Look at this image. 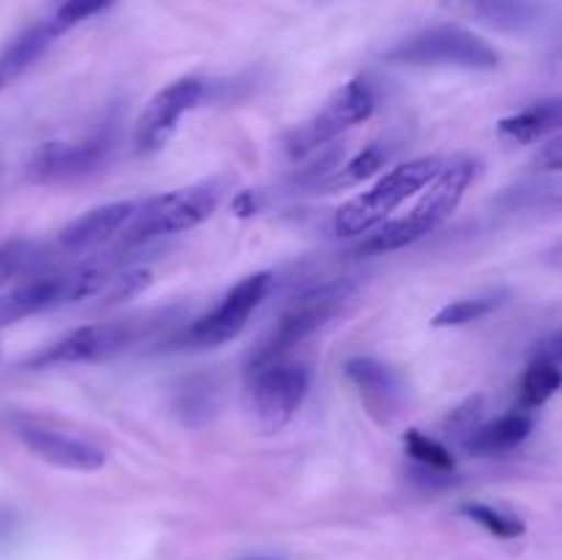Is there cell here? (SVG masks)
<instances>
[{"instance_id":"obj_1","label":"cell","mask_w":562,"mask_h":560,"mask_svg":"<svg viewBox=\"0 0 562 560\" xmlns=\"http://www.w3.org/2000/svg\"><path fill=\"white\" fill-rule=\"evenodd\" d=\"M472 179H475V163L470 157H456L450 163H442L437 176L420 190V201L406 214L387 220L376 231H371V236L362 242L360 253H366V256L393 253L434 234L439 225L448 223L450 214L464 201V192L470 190Z\"/></svg>"},{"instance_id":"obj_2","label":"cell","mask_w":562,"mask_h":560,"mask_svg":"<svg viewBox=\"0 0 562 560\" xmlns=\"http://www.w3.org/2000/svg\"><path fill=\"white\" fill-rule=\"evenodd\" d=\"M228 187L231 181L217 176V179L198 181V184L179 187V190H170L165 195L140 201L135 217L124 228L126 234H121L124 236V247L198 228L217 212L223 198L228 195Z\"/></svg>"},{"instance_id":"obj_3","label":"cell","mask_w":562,"mask_h":560,"mask_svg":"<svg viewBox=\"0 0 562 560\" xmlns=\"http://www.w3.org/2000/svg\"><path fill=\"white\" fill-rule=\"evenodd\" d=\"M439 168H442L439 157H417L409 159V163L395 165L376 184H371L360 195L349 198L335 212V234L368 236L371 231H376L379 225L387 223L395 209H401L409 198H415L437 176Z\"/></svg>"},{"instance_id":"obj_4","label":"cell","mask_w":562,"mask_h":560,"mask_svg":"<svg viewBox=\"0 0 562 560\" xmlns=\"http://www.w3.org/2000/svg\"><path fill=\"white\" fill-rule=\"evenodd\" d=\"M387 64L398 66H442V69L492 71L499 66V53L477 33L459 25H434L401 38L384 53Z\"/></svg>"},{"instance_id":"obj_5","label":"cell","mask_w":562,"mask_h":560,"mask_svg":"<svg viewBox=\"0 0 562 560\" xmlns=\"http://www.w3.org/2000/svg\"><path fill=\"white\" fill-rule=\"evenodd\" d=\"M110 278H113L110 258H104V261L93 258V261L69 269V272L27 280V283L16 285L0 296V329L11 327L27 316H36V313L88 300V296L99 294Z\"/></svg>"},{"instance_id":"obj_6","label":"cell","mask_w":562,"mask_h":560,"mask_svg":"<svg viewBox=\"0 0 562 560\" xmlns=\"http://www.w3.org/2000/svg\"><path fill=\"white\" fill-rule=\"evenodd\" d=\"M307 390H311V368L283 357L247 368L245 406L258 432L274 434L300 412Z\"/></svg>"},{"instance_id":"obj_7","label":"cell","mask_w":562,"mask_h":560,"mask_svg":"<svg viewBox=\"0 0 562 560\" xmlns=\"http://www.w3.org/2000/svg\"><path fill=\"white\" fill-rule=\"evenodd\" d=\"M349 280H327V283L305 291V294L294 302V307H289V311L280 316V322L274 324L272 333L250 351L247 368L289 357V351L294 349V346H300L302 340L311 338L318 327H324V324L335 316V311H338L340 302L349 296Z\"/></svg>"},{"instance_id":"obj_8","label":"cell","mask_w":562,"mask_h":560,"mask_svg":"<svg viewBox=\"0 0 562 560\" xmlns=\"http://www.w3.org/2000/svg\"><path fill=\"white\" fill-rule=\"evenodd\" d=\"M373 110H376V91L368 77H355V80L344 82L311 119L291 130V135L285 137V148L291 157L318 152L338 135H344L346 130L371 119Z\"/></svg>"},{"instance_id":"obj_9","label":"cell","mask_w":562,"mask_h":560,"mask_svg":"<svg viewBox=\"0 0 562 560\" xmlns=\"http://www.w3.org/2000/svg\"><path fill=\"white\" fill-rule=\"evenodd\" d=\"M269 289H272V272H256L250 278L239 280L217 302V307L198 316L181 333V338L176 344L181 349H217V346L228 344V340H234L247 327V322L258 311V305L267 300Z\"/></svg>"},{"instance_id":"obj_10","label":"cell","mask_w":562,"mask_h":560,"mask_svg":"<svg viewBox=\"0 0 562 560\" xmlns=\"http://www.w3.org/2000/svg\"><path fill=\"white\" fill-rule=\"evenodd\" d=\"M113 146L115 135L110 126L82 137V141L42 143L27 159L25 173L33 184H71V181L88 179L99 168H104Z\"/></svg>"},{"instance_id":"obj_11","label":"cell","mask_w":562,"mask_h":560,"mask_svg":"<svg viewBox=\"0 0 562 560\" xmlns=\"http://www.w3.org/2000/svg\"><path fill=\"white\" fill-rule=\"evenodd\" d=\"M148 329V318H126V322H104L88 324L64 335L58 344L47 346L42 355L31 360L33 368L47 366H77V362H99L121 355L130 346H135Z\"/></svg>"},{"instance_id":"obj_12","label":"cell","mask_w":562,"mask_h":560,"mask_svg":"<svg viewBox=\"0 0 562 560\" xmlns=\"http://www.w3.org/2000/svg\"><path fill=\"white\" fill-rule=\"evenodd\" d=\"M11 426H14L16 439L33 456H38L47 464L60 467V470L97 472L108 461L104 448H99L93 439L77 437V434L64 432V428H55L53 423L42 421V417L14 415L11 417Z\"/></svg>"},{"instance_id":"obj_13","label":"cell","mask_w":562,"mask_h":560,"mask_svg":"<svg viewBox=\"0 0 562 560\" xmlns=\"http://www.w3.org/2000/svg\"><path fill=\"white\" fill-rule=\"evenodd\" d=\"M206 82L201 77H181L162 91L154 93L135 121V148L140 154H154L170 143L179 121L203 99Z\"/></svg>"},{"instance_id":"obj_14","label":"cell","mask_w":562,"mask_h":560,"mask_svg":"<svg viewBox=\"0 0 562 560\" xmlns=\"http://www.w3.org/2000/svg\"><path fill=\"white\" fill-rule=\"evenodd\" d=\"M442 5L450 14L508 36H527L549 16V0H442Z\"/></svg>"},{"instance_id":"obj_15","label":"cell","mask_w":562,"mask_h":560,"mask_svg":"<svg viewBox=\"0 0 562 560\" xmlns=\"http://www.w3.org/2000/svg\"><path fill=\"white\" fill-rule=\"evenodd\" d=\"M346 379L360 393L362 406L376 417L379 423H390L404 406V382L387 362L376 357H351L344 366Z\"/></svg>"},{"instance_id":"obj_16","label":"cell","mask_w":562,"mask_h":560,"mask_svg":"<svg viewBox=\"0 0 562 560\" xmlns=\"http://www.w3.org/2000/svg\"><path fill=\"white\" fill-rule=\"evenodd\" d=\"M137 203L140 201H115L108 203V206H97L91 209V212L80 214V217L71 220V223L60 231L58 245L69 253L97 250L104 242L124 234L130 220L135 217Z\"/></svg>"},{"instance_id":"obj_17","label":"cell","mask_w":562,"mask_h":560,"mask_svg":"<svg viewBox=\"0 0 562 560\" xmlns=\"http://www.w3.org/2000/svg\"><path fill=\"white\" fill-rule=\"evenodd\" d=\"M58 27L53 25V20H38L36 25L25 27L22 33H16L11 42H5L0 47V91L9 88L22 71L31 69L38 58L44 55V49L58 38Z\"/></svg>"},{"instance_id":"obj_18","label":"cell","mask_w":562,"mask_h":560,"mask_svg":"<svg viewBox=\"0 0 562 560\" xmlns=\"http://www.w3.org/2000/svg\"><path fill=\"white\" fill-rule=\"evenodd\" d=\"M532 432V417L527 410L508 412V415L475 426L464 439V448L472 456H499L514 450L516 445L525 443Z\"/></svg>"},{"instance_id":"obj_19","label":"cell","mask_w":562,"mask_h":560,"mask_svg":"<svg viewBox=\"0 0 562 560\" xmlns=\"http://www.w3.org/2000/svg\"><path fill=\"white\" fill-rule=\"evenodd\" d=\"M560 121H562V102L558 97H552V99H541V102H532L530 108L508 115V119L499 121L497 130L499 135L508 137V141L527 146V143L543 141L547 135L558 132Z\"/></svg>"},{"instance_id":"obj_20","label":"cell","mask_w":562,"mask_h":560,"mask_svg":"<svg viewBox=\"0 0 562 560\" xmlns=\"http://www.w3.org/2000/svg\"><path fill=\"white\" fill-rule=\"evenodd\" d=\"M560 355L538 351V357L530 362L525 379H521V410H538V406L547 404L560 390Z\"/></svg>"},{"instance_id":"obj_21","label":"cell","mask_w":562,"mask_h":560,"mask_svg":"<svg viewBox=\"0 0 562 560\" xmlns=\"http://www.w3.org/2000/svg\"><path fill=\"white\" fill-rule=\"evenodd\" d=\"M384 163H387V152H384L379 143H373V146L355 154L349 163L338 165L333 173L324 176V179L318 181V187H324V190H349V187H357L366 179H371V176H376Z\"/></svg>"},{"instance_id":"obj_22","label":"cell","mask_w":562,"mask_h":560,"mask_svg":"<svg viewBox=\"0 0 562 560\" xmlns=\"http://www.w3.org/2000/svg\"><path fill=\"white\" fill-rule=\"evenodd\" d=\"M404 450L417 464V472H431V475H453L456 456L445 448L439 439L428 437L420 428H409L404 434Z\"/></svg>"},{"instance_id":"obj_23","label":"cell","mask_w":562,"mask_h":560,"mask_svg":"<svg viewBox=\"0 0 562 560\" xmlns=\"http://www.w3.org/2000/svg\"><path fill=\"white\" fill-rule=\"evenodd\" d=\"M505 300V291H486V294L477 296H464V300H453L431 318L434 327H461V324H470L475 318L488 316L492 311H497Z\"/></svg>"},{"instance_id":"obj_24","label":"cell","mask_w":562,"mask_h":560,"mask_svg":"<svg viewBox=\"0 0 562 560\" xmlns=\"http://www.w3.org/2000/svg\"><path fill=\"white\" fill-rule=\"evenodd\" d=\"M461 514L497 538H519V536H525V530H527V525L521 522V516L510 514V511H505V508H497V505L464 503L461 505Z\"/></svg>"},{"instance_id":"obj_25","label":"cell","mask_w":562,"mask_h":560,"mask_svg":"<svg viewBox=\"0 0 562 560\" xmlns=\"http://www.w3.org/2000/svg\"><path fill=\"white\" fill-rule=\"evenodd\" d=\"M38 256V247L33 242L25 239H11L0 245V289L5 283H11L14 278H20L22 272H27V267H33Z\"/></svg>"},{"instance_id":"obj_26","label":"cell","mask_w":562,"mask_h":560,"mask_svg":"<svg viewBox=\"0 0 562 560\" xmlns=\"http://www.w3.org/2000/svg\"><path fill=\"white\" fill-rule=\"evenodd\" d=\"M110 3H113V0H64V3L49 14V20H53V25L58 27V33L64 36V33L71 31L75 25H80V22L91 20L93 14L108 9Z\"/></svg>"},{"instance_id":"obj_27","label":"cell","mask_w":562,"mask_h":560,"mask_svg":"<svg viewBox=\"0 0 562 560\" xmlns=\"http://www.w3.org/2000/svg\"><path fill=\"white\" fill-rule=\"evenodd\" d=\"M148 283H151V272H148V269H126L119 278H110L108 285H104V289H108V305L132 300V296L140 294Z\"/></svg>"},{"instance_id":"obj_28","label":"cell","mask_w":562,"mask_h":560,"mask_svg":"<svg viewBox=\"0 0 562 560\" xmlns=\"http://www.w3.org/2000/svg\"><path fill=\"white\" fill-rule=\"evenodd\" d=\"M538 165L541 170H560L562 159H560V141H552L547 148H541V157H538Z\"/></svg>"},{"instance_id":"obj_29","label":"cell","mask_w":562,"mask_h":560,"mask_svg":"<svg viewBox=\"0 0 562 560\" xmlns=\"http://www.w3.org/2000/svg\"><path fill=\"white\" fill-rule=\"evenodd\" d=\"M247 560H274V558H247Z\"/></svg>"}]
</instances>
